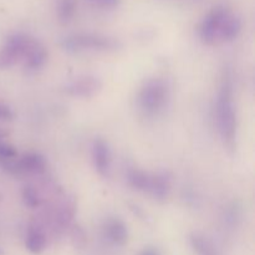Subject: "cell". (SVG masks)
Masks as SVG:
<instances>
[{
  "label": "cell",
  "mask_w": 255,
  "mask_h": 255,
  "mask_svg": "<svg viewBox=\"0 0 255 255\" xmlns=\"http://www.w3.org/2000/svg\"><path fill=\"white\" fill-rule=\"evenodd\" d=\"M189 244L197 255H222L216 244L204 234L193 232L189 236Z\"/></svg>",
  "instance_id": "5bb4252c"
},
{
  "label": "cell",
  "mask_w": 255,
  "mask_h": 255,
  "mask_svg": "<svg viewBox=\"0 0 255 255\" xmlns=\"http://www.w3.org/2000/svg\"><path fill=\"white\" fill-rule=\"evenodd\" d=\"M0 255H2V249H1V247H0Z\"/></svg>",
  "instance_id": "44dd1931"
},
{
  "label": "cell",
  "mask_w": 255,
  "mask_h": 255,
  "mask_svg": "<svg viewBox=\"0 0 255 255\" xmlns=\"http://www.w3.org/2000/svg\"><path fill=\"white\" fill-rule=\"evenodd\" d=\"M22 203L29 208H37L41 203V198L39 196V192L32 186H25L21 191Z\"/></svg>",
  "instance_id": "e0dca14e"
},
{
  "label": "cell",
  "mask_w": 255,
  "mask_h": 255,
  "mask_svg": "<svg viewBox=\"0 0 255 255\" xmlns=\"http://www.w3.org/2000/svg\"><path fill=\"white\" fill-rule=\"evenodd\" d=\"M47 163L42 154L37 152L25 153L20 159L15 161V173H29V174H44L46 172Z\"/></svg>",
  "instance_id": "30bf717a"
},
{
  "label": "cell",
  "mask_w": 255,
  "mask_h": 255,
  "mask_svg": "<svg viewBox=\"0 0 255 255\" xmlns=\"http://www.w3.org/2000/svg\"><path fill=\"white\" fill-rule=\"evenodd\" d=\"M14 117V114H12L11 109L6 105L0 104V120L1 121H10Z\"/></svg>",
  "instance_id": "d6986e66"
},
{
  "label": "cell",
  "mask_w": 255,
  "mask_h": 255,
  "mask_svg": "<svg viewBox=\"0 0 255 255\" xmlns=\"http://www.w3.org/2000/svg\"><path fill=\"white\" fill-rule=\"evenodd\" d=\"M138 255H163L162 251L157 247H146L139 252Z\"/></svg>",
  "instance_id": "ffe728a7"
},
{
  "label": "cell",
  "mask_w": 255,
  "mask_h": 255,
  "mask_svg": "<svg viewBox=\"0 0 255 255\" xmlns=\"http://www.w3.org/2000/svg\"><path fill=\"white\" fill-rule=\"evenodd\" d=\"M91 161L97 174L104 178L111 174L112 152L107 141L102 138H95L91 144Z\"/></svg>",
  "instance_id": "52a82bcc"
},
{
  "label": "cell",
  "mask_w": 255,
  "mask_h": 255,
  "mask_svg": "<svg viewBox=\"0 0 255 255\" xmlns=\"http://www.w3.org/2000/svg\"><path fill=\"white\" fill-rule=\"evenodd\" d=\"M217 125L221 138L224 146L233 149L236 147L237 139V111L234 104L233 84L228 75L222 79L219 87L218 96H217Z\"/></svg>",
  "instance_id": "7a4b0ae2"
},
{
  "label": "cell",
  "mask_w": 255,
  "mask_h": 255,
  "mask_svg": "<svg viewBox=\"0 0 255 255\" xmlns=\"http://www.w3.org/2000/svg\"><path fill=\"white\" fill-rule=\"evenodd\" d=\"M76 12V1L75 0H60L57 5V19L62 24L71 21Z\"/></svg>",
  "instance_id": "2e32d148"
},
{
  "label": "cell",
  "mask_w": 255,
  "mask_h": 255,
  "mask_svg": "<svg viewBox=\"0 0 255 255\" xmlns=\"http://www.w3.org/2000/svg\"><path fill=\"white\" fill-rule=\"evenodd\" d=\"M102 234L105 239L114 246H124L128 239V229L126 223L119 217H109L102 224Z\"/></svg>",
  "instance_id": "9c48e42d"
},
{
  "label": "cell",
  "mask_w": 255,
  "mask_h": 255,
  "mask_svg": "<svg viewBox=\"0 0 255 255\" xmlns=\"http://www.w3.org/2000/svg\"><path fill=\"white\" fill-rule=\"evenodd\" d=\"M126 181L128 186L133 188L134 191L148 193L152 181V173L141 168H136V167H129L126 172Z\"/></svg>",
  "instance_id": "4fadbf2b"
},
{
  "label": "cell",
  "mask_w": 255,
  "mask_h": 255,
  "mask_svg": "<svg viewBox=\"0 0 255 255\" xmlns=\"http://www.w3.org/2000/svg\"><path fill=\"white\" fill-rule=\"evenodd\" d=\"M102 90V81L94 75H82L67 82L65 94L76 99H91Z\"/></svg>",
  "instance_id": "8992f818"
},
{
  "label": "cell",
  "mask_w": 255,
  "mask_h": 255,
  "mask_svg": "<svg viewBox=\"0 0 255 255\" xmlns=\"http://www.w3.org/2000/svg\"><path fill=\"white\" fill-rule=\"evenodd\" d=\"M62 49L70 54L84 52H115L122 47L116 37L92 32H76L62 37L60 41Z\"/></svg>",
  "instance_id": "277c9868"
},
{
  "label": "cell",
  "mask_w": 255,
  "mask_h": 255,
  "mask_svg": "<svg viewBox=\"0 0 255 255\" xmlns=\"http://www.w3.org/2000/svg\"><path fill=\"white\" fill-rule=\"evenodd\" d=\"M32 40L34 37L21 34V32L7 37L4 45L0 47V71L10 69L19 62H22V59Z\"/></svg>",
  "instance_id": "5b68a950"
},
{
  "label": "cell",
  "mask_w": 255,
  "mask_h": 255,
  "mask_svg": "<svg viewBox=\"0 0 255 255\" xmlns=\"http://www.w3.org/2000/svg\"><path fill=\"white\" fill-rule=\"evenodd\" d=\"M242 20L226 6H216L203 17L198 27L201 41L207 46L234 41L241 35Z\"/></svg>",
  "instance_id": "6da1fadb"
},
{
  "label": "cell",
  "mask_w": 255,
  "mask_h": 255,
  "mask_svg": "<svg viewBox=\"0 0 255 255\" xmlns=\"http://www.w3.org/2000/svg\"><path fill=\"white\" fill-rule=\"evenodd\" d=\"M47 238L44 229L37 224L31 223L27 227L25 236V247L32 254H41L46 249Z\"/></svg>",
  "instance_id": "7c38bea8"
},
{
  "label": "cell",
  "mask_w": 255,
  "mask_h": 255,
  "mask_svg": "<svg viewBox=\"0 0 255 255\" xmlns=\"http://www.w3.org/2000/svg\"><path fill=\"white\" fill-rule=\"evenodd\" d=\"M171 85L163 77H152L139 89L137 105L142 114L147 117H157L164 112L171 102Z\"/></svg>",
  "instance_id": "3957f363"
},
{
  "label": "cell",
  "mask_w": 255,
  "mask_h": 255,
  "mask_svg": "<svg viewBox=\"0 0 255 255\" xmlns=\"http://www.w3.org/2000/svg\"><path fill=\"white\" fill-rule=\"evenodd\" d=\"M47 59H49V52H47L46 47L41 42L34 39L30 44L21 64L27 74H35L44 69Z\"/></svg>",
  "instance_id": "ba28073f"
},
{
  "label": "cell",
  "mask_w": 255,
  "mask_h": 255,
  "mask_svg": "<svg viewBox=\"0 0 255 255\" xmlns=\"http://www.w3.org/2000/svg\"><path fill=\"white\" fill-rule=\"evenodd\" d=\"M172 192V176L168 172H157L152 173L151 186H149L148 196L156 201L163 202L169 197Z\"/></svg>",
  "instance_id": "8fae6325"
},
{
  "label": "cell",
  "mask_w": 255,
  "mask_h": 255,
  "mask_svg": "<svg viewBox=\"0 0 255 255\" xmlns=\"http://www.w3.org/2000/svg\"><path fill=\"white\" fill-rule=\"evenodd\" d=\"M89 1L102 10H115L121 4V0H89Z\"/></svg>",
  "instance_id": "ac0fdd59"
},
{
  "label": "cell",
  "mask_w": 255,
  "mask_h": 255,
  "mask_svg": "<svg viewBox=\"0 0 255 255\" xmlns=\"http://www.w3.org/2000/svg\"><path fill=\"white\" fill-rule=\"evenodd\" d=\"M75 208H76V206H75V202L72 199L61 204V207L57 211V214L55 216V226L57 227V229L65 231L66 228H69L75 217Z\"/></svg>",
  "instance_id": "9a60e30c"
}]
</instances>
